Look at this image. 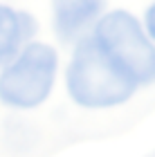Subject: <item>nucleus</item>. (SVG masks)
Wrapping results in <instances>:
<instances>
[{
    "mask_svg": "<svg viewBox=\"0 0 155 157\" xmlns=\"http://www.w3.org/2000/svg\"><path fill=\"white\" fill-rule=\"evenodd\" d=\"M106 0H52V25L63 43H76L103 16Z\"/></svg>",
    "mask_w": 155,
    "mask_h": 157,
    "instance_id": "nucleus-4",
    "label": "nucleus"
},
{
    "mask_svg": "<svg viewBox=\"0 0 155 157\" xmlns=\"http://www.w3.org/2000/svg\"><path fill=\"white\" fill-rule=\"evenodd\" d=\"M149 157H155V153H153V155H149Z\"/></svg>",
    "mask_w": 155,
    "mask_h": 157,
    "instance_id": "nucleus-7",
    "label": "nucleus"
},
{
    "mask_svg": "<svg viewBox=\"0 0 155 157\" xmlns=\"http://www.w3.org/2000/svg\"><path fill=\"white\" fill-rule=\"evenodd\" d=\"M92 36L137 85L155 83V40L133 13L126 9L103 13Z\"/></svg>",
    "mask_w": 155,
    "mask_h": 157,
    "instance_id": "nucleus-3",
    "label": "nucleus"
},
{
    "mask_svg": "<svg viewBox=\"0 0 155 157\" xmlns=\"http://www.w3.org/2000/svg\"><path fill=\"white\" fill-rule=\"evenodd\" d=\"M144 25H146V29H149V34L153 36V40H155V2L144 13Z\"/></svg>",
    "mask_w": 155,
    "mask_h": 157,
    "instance_id": "nucleus-6",
    "label": "nucleus"
},
{
    "mask_svg": "<svg viewBox=\"0 0 155 157\" xmlns=\"http://www.w3.org/2000/svg\"><path fill=\"white\" fill-rule=\"evenodd\" d=\"M59 72L52 45L29 40L0 72V101L16 110H32L47 101Z\"/></svg>",
    "mask_w": 155,
    "mask_h": 157,
    "instance_id": "nucleus-2",
    "label": "nucleus"
},
{
    "mask_svg": "<svg viewBox=\"0 0 155 157\" xmlns=\"http://www.w3.org/2000/svg\"><path fill=\"white\" fill-rule=\"evenodd\" d=\"M65 88L76 105L101 110L126 103L139 85L106 54L95 36H83L70 56Z\"/></svg>",
    "mask_w": 155,
    "mask_h": 157,
    "instance_id": "nucleus-1",
    "label": "nucleus"
},
{
    "mask_svg": "<svg viewBox=\"0 0 155 157\" xmlns=\"http://www.w3.org/2000/svg\"><path fill=\"white\" fill-rule=\"evenodd\" d=\"M36 34V20L32 13L18 11L0 2V67L7 65Z\"/></svg>",
    "mask_w": 155,
    "mask_h": 157,
    "instance_id": "nucleus-5",
    "label": "nucleus"
}]
</instances>
